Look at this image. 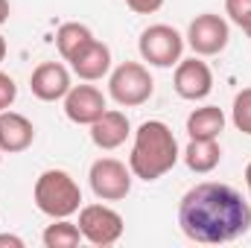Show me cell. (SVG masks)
<instances>
[{"label": "cell", "instance_id": "1", "mask_svg": "<svg viewBox=\"0 0 251 248\" xmlns=\"http://www.w3.org/2000/svg\"><path fill=\"white\" fill-rule=\"evenodd\" d=\"M178 225L187 240L201 246L234 243L251 231V204L231 184L201 181L181 196Z\"/></svg>", "mask_w": 251, "mask_h": 248}, {"label": "cell", "instance_id": "2", "mask_svg": "<svg viewBox=\"0 0 251 248\" xmlns=\"http://www.w3.org/2000/svg\"><path fill=\"white\" fill-rule=\"evenodd\" d=\"M178 140L164 120H146L134 131L128 170L140 181H158L178 164Z\"/></svg>", "mask_w": 251, "mask_h": 248}, {"label": "cell", "instance_id": "3", "mask_svg": "<svg viewBox=\"0 0 251 248\" xmlns=\"http://www.w3.org/2000/svg\"><path fill=\"white\" fill-rule=\"evenodd\" d=\"M32 198H35V207L50 219H70L82 207V190L76 178L64 170L41 173L32 187Z\"/></svg>", "mask_w": 251, "mask_h": 248}, {"label": "cell", "instance_id": "4", "mask_svg": "<svg viewBox=\"0 0 251 248\" xmlns=\"http://www.w3.org/2000/svg\"><path fill=\"white\" fill-rule=\"evenodd\" d=\"M152 91H155V82L140 62H123L108 76V97L123 108H137L149 102Z\"/></svg>", "mask_w": 251, "mask_h": 248}, {"label": "cell", "instance_id": "5", "mask_svg": "<svg viewBox=\"0 0 251 248\" xmlns=\"http://www.w3.org/2000/svg\"><path fill=\"white\" fill-rule=\"evenodd\" d=\"M137 50H140L143 62H149L152 67H173V64L181 62L184 38L170 24H152V26H146L140 32Z\"/></svg>", "mask_w": 251, "mask_h": 248}, {"label": "cell", "instance_id": "6", "mask_svg": "<svg viewBox=\"0 0 251 248\" xmlns=\"http://www.w3.org/2000/svg\"><path fill=\"white\" fill-rule=\"evenodd\" d=\"M76 225L82 231V240H88L97 248H108L114 243H120V237L126 231L123 216L108 204H85V207H79V222Z\"/></svg>", "mask_w": 251, "mask_h": 248}, {"label": "cell", "instance_id": "7", "mask_svg": "<svg viewBox=\"0 0 251 248\" xmlns=\"http://www.w3.org/2000/svg\"><path fill=\"white\" fill-rule=\"evenodd\" d=\"M88 181L100 201H120L131 193V170L117 158H100L91 164Z\"/></svg>", "mask_w": 251, "mask_h": 248}, {"label": "cell", "instance_id": "8", "mask_svg": "<svg viewBox=\"0 0 251 248\" xmlns=\"http://www.w3.org/2000/svg\"><path fill=\"white\" fill-rule=\"evenodd\" d=\"M228 38H231V29H228V21L222 15L204 12V15H196L190 21L187 44L196 56H219L228 47Z\"/></svg>", "mask_w": 251, "mask_h": 248}, {"label": "cell", "instance_id": "9", "mask_svg": "<svg viewBox=\"0 0 251 248\" xmlns=\"http://www.w3.org/2000/svg\"><path fill=\"white\" fill-rule=\"evenodd\" d=\"M173 88L181 99H190V102L204 99L213 91V73H210L207 62H201V56L181 59L173 73Z\"/></svg>", "mask_w": 251, "mask_h": 248}, {"label": "cell", "instance_id": "10", "mask_svg": "<svg viewBox=\"0 0 251 248\" xmlns=\"http://www.w3.org/2000/svg\"><path fill=\"white\" fill-rule=\"evenodd\" d=\"M105 108H108L105 94L94 85H73L64 97V114L76 125H91L105 114Z\"/></svg>", "mask_w": 251, "mask_h": 248}, {"label": "cell", "instance_id": "11", "mask_svg": "<svg viewBox=\"0 0 251 248\" xmlns=\"http://www.w3.org/2000/svg\"><path fill=\"white\" fill-rule=\"evenodd\" d=\"M70 70L62 62H44L38 64L29 76V91L41 102H59L70 91Z\"/></svg>", "mask_w": 251, "mask_h": 248}, {"label": "cell", "instance_id": "12", "mask_svg": "<svg viewBox=\"0 0 251 248\" xmlns=\"http://www.w3.org/2000/svg\"><path fill=\"white\" fill-rule=\"evenodd\" d=\"M128 134H131V123H128V117H126L123 111H117V108H105V114L91 123V140H94V146L105 149V152L120 149Z\"/></svg>", "mask_w": 251, "mask_h": 248}, {"label": "cell", "instance_id": "13", "mask_svg": "<svg viewBox=\"0 0 251 248\" xmlns=\"http://www.w3.org/2000/svg\"><path fill=\"white\" fill-rule=\"evenodd\" d=\"M35 140V125L18 111H0V149L3 155H18Z\"/></svg>", "mask_w": 251, "mask_h": 248}, {"label": "cell", "instance_id": "14", "mask_svg": "<svg viewBox=\"0 0 251 248\" xmlns=\"http://www.w3.org/2000/svg\"><path fill=\"white\" fill-rule=\"evenodd\" d=\"M73 73L82 79V82H97V79H102V76H108L111 73V50H108V44H102V41H91L73 62Z\"/></svg>", "mask_w": 251, "mask_h": 248}, {"label": "cell", "instance_id": "15", "mask_svg": "<svg viewBox=\"0 0 251 248\" xmlns=\"http://www.w3.org/2000/svg\"><path fill=\"white\" fill-rule=\"evenodd\" d=\"M225 131V111L219 105H201L193 108L187 117V134L196 140H219Z\"/></svg>", "mask_w": 251, "mask_h": 248}, {"label": "cell", "instance_id": "16", "mask_svg": "<svg viewBox=\"0 0 251 248\" xmlns=\"http://www.w3.org/2000/svg\"><path fill=\"white\" fill-rule=\"evenodd\" d=\"M181 158H184V164L193 173L204 175V173H213L219 167L222 146H219V140H196V137H190V143H187V149L181 152Z\"/></svg>", "mask_w": 251, "mask_h": 248}, {"label": "cell", "instance_id": "17", "mask_svg": "<svg viewBox=\"0 0 251 248\" xmlns=\"http://www.w3.org/2000/svg\"><path fill=\"white\" fill-rule=\"evenodd\" d=\"M91 41H94V32L85 24H76V21L62 24L59 32H56V47H59V56L64 62H73Z\"/></svg>", "mask_w": 251, "mask_h": 248}, {"label": "cell", "instance_id": "18", "mask_svg": "<svg viewBox=\"0 0 251 248\" xmlns=\"http://www.w3.org/2000/svg\"><path fill=\"white\" fill-rule=\"evenodd\" d=\"M41 243L47 248H76L82 243V231H79V225L70 222V219H53V225L44 228Z\"/></svg>", "mask_w": 251, "mask_h": 248}, {"label": "cell", "instance_id": "19", "mask_svg": "<svg viewBox=\"0 0 251 248\" xmlns=\"http://www.w3.org/2000/svg\"><path fill=\"white\" fill-rule=\"evenodd\" d=\"M231 120L234 125L251 137V88H243L237 97H234V105H231Z\"/></svg>", "mask_w": 251, "mask_h": 248}, {"label": "cell", "instance_id": "20", "mask_svg": "<svg viewBox=\"0 0 251 248\" xmlns=\"http://www.w3.org/2000/svg\"><path fill=\"white\" fill-rule=\"evenodd\" d=\"M225 15L240 29H249L251 26V0H225Z\"/></svg>", "mask_w": 251, "mask_h": 248}, {"label": "cell", "instance_id": "21", "mask_svg": "<svg viewBox=\"0 0 251 248\" xmlns=\"http://www.w3.org/2000/svg\"><path fill=\"white\" fill-rule=\"evenodd\" d=\"M18 99V85L9 73H0V111L12 108V102Z\"/></svg>", "mask_w": 251, "mask_h": 248}, {"label": "cell", "instance_id": "22", "mask_svg": "<svg viewBox=\"0 0 251 248\" xmlns=\"http://www.w3.org/2000/svg\"><path fill=\"white\" fill-rule=\"evenodd\" d=\"M126 6L137 15H155L164 6V0H126Z\"/></svg>", "mask_w": 251, "mask_h": 248}, {"label": "cell", "instance_id": "23", "mask_svg": "<svg viewBox=\"0 0 251 248\" xmlns=\"http://www.w3.org/2000/svg\"><path fill=\"white\" fill-rule=\"evenodd\" d=\"M0 246L6 248H24V240L15 237V234H0Z\"/></svg>", "mask_w": 251, "mask_h": 248}, {"label": "cell", "instance_id": "24", "mask_svg": "<svg viewBox=\"0 0 251 248\" xmlns=\"http://www.w3.org/2000/svg\"><path fill=\"white\" fill-rule=\"evenodd\" d=\"M9 12H12V6H9V0H0V26L9 21Z\"/></svg>", "mask_w": 251, "mask_h": 248}, {"label": "cell", "instance_id": "25", "mask_svg": "<svg viewBox=\"0 0 251 248\" xmlns=\"http://www.w3.org/2000/svg\"><path fill=\"white\" fill-rule=\"evenodd\" d=\"M246 187H249V193H251V161L246 164Z\"/></svg>", "mask_w": 251, "mask_h": 248}, {"label": "cell", "instance_id": "26", "mask_svg": "<svg viewBox=\"0 0 251 248\" xmlns=\"http://www.w3.org/2000/svg\"><path fill=\"white\" fill-rule=\"evenodd\" d=\"M3 59H6V38L0 35V62H3Z\"/></svg>", "mask_w": 251, "mask_h": 248}, {"label": "cell", "instance_id": "27", "mask_svg": "<svg viewBox=\"0 0 251 248\" xmlns=\"http://www.w3.org/2000/svg\"><path fill=\"white\" fill-rule=\"evenodd\" d=\"M246 35H249V38H251V26H249V29H246Z\"/></svg>", "mask_w": 251, "mask_h": 248}, {"label": "cell", "instance_id": "28", "mask_svg": "<svg viewBox=\"0 0 251 248\" xmlns=\"http://www.w3.org/2000/svg\"><path fill=\"white\" fill-rule=\"evenodd\" d=\"M0 158H3V149H0Z\"/></svg>", "mask_w": 251, "mask_h": 248}]
</instances>
